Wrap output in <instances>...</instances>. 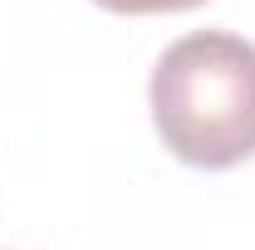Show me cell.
I'll return each instance as SVG.
<instances>
[{
    "label": "cell",
    "mask_w": 255,
    "mask_h": 250,
    "mask_svg": "<svg viewBox=\"0 0 255 250\" xmlns=\"http://www.w3.org/2000/svg\"><path fill=\"white\" fill-rule=\"evenodd\" d=\"M152 123L162 147L201 172L255 157V44L226 30H196L152 69Z\"/></svg>",
    "instance_id": "obj_1"
},
{
    "label": "cell",
    "mask_w": 255,
    "mask_h": 250,
    "mask_svg": "<svg viewBox=\"0 0 255 250\" xmlns=\"http://www.w3.org/2000/svg\"><path fill=\"white\" fill-rule=\"evenodd\" d=\"M94 5L108 15H182V10H196L206 0H94Z\"/></svg>",
    "instance_id": "obj_2"
}]
</instances>
